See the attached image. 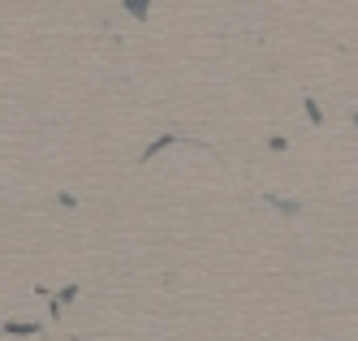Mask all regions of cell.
Masks as SVG:
<instances>
[{
  "instance_id": "cell-1",
  "label": "cell",
  "mask_w": 358,
  "mask_h": 341,
  "mask_svg": "<svg viewBox=\"0 0 358 341\" xmlns=\"http://www.w3.org/2000/svg\"><path fill=\"white\" fill-rule=\"evenodd\" d=\"M125 9H130L134 18H147V0H125Z\"/></svg>"
}]
</instances>
